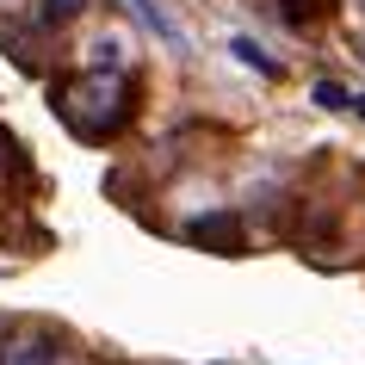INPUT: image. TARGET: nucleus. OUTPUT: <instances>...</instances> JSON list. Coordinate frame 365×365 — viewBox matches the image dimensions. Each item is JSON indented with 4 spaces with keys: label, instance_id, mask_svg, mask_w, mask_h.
Returning <instances> with one entry per match:
<instances>
[{
    "label": "nucleus",
    "instance_id": "nucleus-1",
    "mask_svg": "<svg viewBox=\"0 0 365 365\" xmlns=\"http://www.w3.org/2000/svg\"><path fill=\"white\" fill-rule=\"evenodd\" d=\"M50 99H56V112L68 118V130H75L81 143H106V136H118L124 118H130V81H118V87H106L99 75L56 81Z\"/></svg>",
    "mask_w": 365,
    "mask_h": 365
},
{
    "label": "nucleus",
    "instance_id": "nucleus-2",
    "mask_svg": "<svg viewBox=\"0 0 365 365\" xmlns=\"http://www.w3.org/2000/svg\"><path fill=\"white\" fill-rule=\"evenodd\" d=\"M186 242L205 254H223V260H235V254H248V223H242V211H205L186 223Z\"/></svg>",
    "mask_w": 365,
    "mask_h": 365
},
{
    "label": "nucleus",
    "instance_id": "nucleus-3",
    "mask_svg": "<svg viewBox=\"0 0 365 365\" xmlns=\"http://www.w3.org/2000/svg\"><path fill=\"white\" fill-rule=\"evenodd\" d=\"M130 6H136V19L149 25V31H155V38H161V43H173V50H186V31H180V25H173L168 13H161L155 0H130Z\"/></svg>",
    "mask_w": 365,
    "mask_h": 365
},
{
    "label": "nucleus",
    "instance_id": "nucleus-4",
    "mask_svg": "<svg viewBox=\"0 0 365 365\" xmlns=\"http://www.w3.org/2000/svg\"><path fill=\"white\" fill-rule=\"evenodd\" d=\"M0 43H13V62H19V68H38V38H31V25L0 19Z\"/></svg>",
    "mask_w": 365,
    "mask_h": 365
},
{
    "label": "nucleus",
    "instance_id": "nucleus-5",
    "mask_svg": "<svg viewBox=\"0 0 365 365\" xmlns=\"http://www.w3.org/2000/svg\"><path fill=\"white\" fill-rule=\"evenodd\" d=\"M118 68H124V43H118V38H99L93 50H87V75L106 81V75H118Z\"/></svg>",
    "mask_w": 365,
    "mask_h": 365
},
{
    "label": "nucleus",
    "instance_id": "nucleus-6",
    "mask_svg": "<svg viewBox=\"0 0 365 365\" xmlns=\"http://www.w3.org/2000/svg\"><path fill=\"white\" fill-rule=\"evenodd\" d=\"M56 353H62V346H56V334H31V341H25L6 365H56Z\"/></svg>",
    "mask_w": 365,
    "mask_h": 365
},
{
    "label": "nucleus",
    "instance_id": "nucleus-7",
    "mask_svg": "<svg viewBox=\"0 0 365 365\" xmlns=\"http://www.w3.org/2000/svg\"><path fill=\"white\" fill-rule=\"evenodd\" d=\"M279 6H285V19L297 25V31H304V25H316L322 13H334L341 0H279Z\"/></svg>",
    "mask_w": 365,
    "mask_h": 365
},
{
    "label": "nucleus",
    "instance_id": "nucleus-8",
    "mask_svg": "<svg viewBox=\"0 0 365 365\" xmlns=\"http://www.w3.org/2000/svg\"><path fill=\"white\" fill-rule=\"evenodd\" d=\"M87 13V0H43V13H38V25L50 31V25H68V19H81Z\"/></svg>",
    "mask_w": 365,
    "mask_h": 365
},
{
    "label": "nucleus",
    "instance_id": "nucleus-9",
    "mask_svg": "<svg viewBox=\"0 0 365 365\" xmlns=\"http://www.w3.org/2000/svg\"><path fill=\"white\" fill-rule=\"evenodd\" d=\"M235 56L248 62V68H260V75H272V56H267V50H260L254 38H235Z\"/></svg>",
    "mask_w": 365,
    "mask_h": 365
},
{
    "label": "nucleus",
    "instance_id": "nucleus-10",
    "mask_svg": "<svg viewBox=\"0 0 365 365\" xmlns=\"http://www.w3.org/2000/svg\"><path fill=\"white\" fill-rule=\"evenodd\" d=\"M316 106L341 112V106H353V99H346V87H334V81H316Z\"/></svg>",
    "mask_w": 365,
    "mask_h": 365
},
{
    "label": "nucleus",
    "instance_id": "nucleus-11",
    "mask_svg": "<svg viewBox=\"0 0 365 365\" xmlns=\"http://www.w3.org/2000/svg\"><path fill=\"white\" fill-rule=\"evenodd\" d=\"M353 106H359V118H365V93H359V99H353Z\"/></svg>",
    "mask_w": 365,
    "mask_h": 365
},
{
    "label": "nucleus",
    "instance_id": "nucleus-12",
    "mask_svg": "<svg viewBox=\"0 0 365 365\" xmlns=\"http://www.w3.org/2000/svg\"><path fill=\"white\" fill-rule=\"evenodd\" d=\"M359 6H365V0H359Z\"/></svg>",
    "mask_w": 365,
    "mask_h": 365
}]
</instances>
